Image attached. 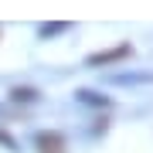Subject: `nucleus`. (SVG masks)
I'll list each match as a JSON object with an SVG mask.
<instances>
[{"instance_id":"obj_1","label":"nucleus","mask_w":153,"mask_h":153,"mask_svg":"<svg viewBox=\"0 0 153 153\" xmlns=\"http://www.w3.org/2000/svg\"><path fill=\"white\" fill-rule=\"evenodd\" d=\"M38 146H41V153H65V143H61V136H38Z\"/></svg>"},{"instance_id":"obj_2","label":"nucleus","mask_w":153,"mask_h":153,"mask_svg":"<svg viewBox=\"0 0 153 153\" xmlns=\"http://www.w3.org/2000/svg\"><path fill=\"white\" fill-rule=\"evenodd\" d=\"M129 48H119V51H105V55H92L88 58V65H102V61H112V58H119V55H126Z\"/></svg>"}]
</instances>
